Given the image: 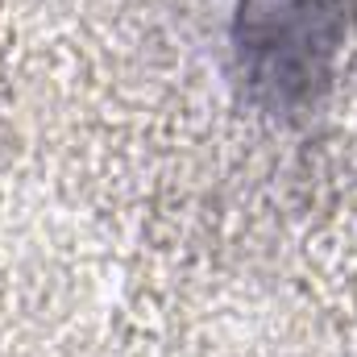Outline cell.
Here are the masks:
<instances>
[{"instance_id":"cell-1","label":"cell","mask_w":357,"mask_h":357,"mask_svg":"<svg viewBox=\"0 0 357 357\" xmlns=\"http://www.w3.org/2000/svg\"><path fill=\"white\" fill-rule=\"evenodd\" d=\"M354 25L357 0H237V75L262 108L303 112L333 84Z\"/></svg>"}]
</instances>
